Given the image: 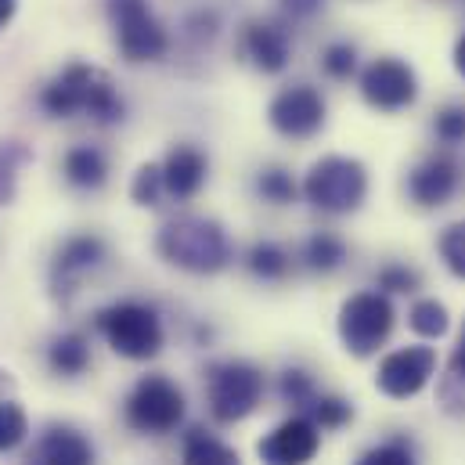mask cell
I'll use <instances>...</instances> for the list:
<instances>
[{"instance_id": "8d00e7d4", "label": "cell", "mask_w": 465, "mask_h": 465, "mask_svg": "<svg viewBox=\"0 0 465 465\" xmlns=\"http://www.w3.org/2000/svg\"><path fill=\"white\" fill-rule=\"evenodd\" d=\"M15 7H18V0H0V29L15 18Z\"/></svg>"}, {"instance_id": "603a6c76", "label": "cell", "mask_w": 465, "mask_h": 465, "mask_svg": "<svg viewBox=\"0 0 465 465\" xmlns=\"http://www.w3.org/2000/svg\"><path fill=\"white\" fill-rule=\"evenodd\" d=\"M343 260H347V242L329 232L311 234L307 245H303V263L311 271H318V274H329V271L343 267Z\"/></svg>"}, {"instance_id": "8992f818", "label": "cell", "mask_w": 465, "mask_h": 465, "mask_svg": "<svg viewBox=\"0 0 465 465\" xmlns=\"http://www.w3.org/2000/svg\"><path fill=\"white\" fill-rule=\"evenodd\" d=\"M109 18H113V33H116L119 54L130 65H144V62H159L170 51V33L163 29V22L152 15L148 0H109Z\"/></svg>"}, {"instance_id": "6da1fadb", "label": "cell", "mask_w": 465, "mask_h": 465, "mask_svg": "<svg viewBox=\"0 0 465 465\" xmlns=\"http://www.w3.org/2000/svg\"><path fill=\"white\" fill-rule=\"evenodd\" d=\"M40 105H44V113L51 119L87 116L94 119V123H102V126L123 123V116H126V105L119 98L113 76L94 69V65H84V62L65 65L40 91Z\"/></svg>"}, {"instance_id": "d6a6232c", "label": "cell", "mask_w": 465, "mask_h": 465, "mask_svg": "<svg viewBox=\"0 0 465 465\" xmlns=\"http://www.w3.org/2000/svg\"><path fill=\"white\" fill-rule=\"evenodd\" d=\"M433 134H437V141L448 144V148L462 144L465 141V109L462 105H448V109H440L437 119H433Z\"/></svg>"}, {"instance_id": "83f0119b", "label": "cell", "mask_w": 465, "mask_h": 465, "mask_svg": "<svg viewBox=\"0 0 465 465\" xmlns=\"http://www.w3.org/2000/svg\"><path fill=\"white\" fill-rule=\"evenodd\" d=\"M163 195H166V181H163V166H155V163H144L137 173H134V184H130V199L137 203V206H159L163 203Z\"/></svg>"}, {"instance_id": "4316f807", "label": "cell", "mask_w": 465, "mask_h": 465, "mask_svg": "<svg viewBox=\"0 0 465 465\" xmlns=\"http://www.w3.org/2000/svg\"><path fill=\"white\" fill-rule=\"evenodd\" d=\"M307 415L314 419L318 430H343L350 419H353V408H350L343 397H329V393H314V401L307 404Z\"/></svg>"}, {"instance_id": "e575fe53", "label": "cell", "mask_w": 465, "mask_h": 465, "mask_svg": "<svg viewBox=\"0 0 465 465\" xmlns=\"http://www.w3.org/2000/svg\"><path fill=\"white\" fill-rule=\"evenodd\" d=\"M357 465H415V455H411L408 444L390 440V444H379V448H371L368 455H361Z\"/></svg>"}, {"instance_id": "277c9868", "label": "cell", "mask_w": 465, "mask_h": 465, "mask_svg": "<svg viewBox=\"0 0 465 465\" xmlns=\"http://www.w3.org/2000/svg\"><path fill=\"white\" fill-rule=\"evenodd\" d=\"M94 325L105 336V343L113 347V353L126 357V361H152L166 340L155 307L137 303V300H123V303L98 311Z\"/></svg>"}, {"instance_id": "30bf717a", "label": "cell", "mask_w": 465, "mask_h": 465, "mask_svg": "<svg viewBox=\"0 0 465 465\" xmlns=\"http://www.w3.org/2000/svg\"><path fill=\"white\" fill-rule=\"evenodd\" d=\"M433 371H437V350L401 347L379 361L375 386H379V393H386L390 401H411V397H419V393L430 386Z\"/></svg>"}, {"instance_id": "f546056e", "label": "cell", "mask_w": 465, "mask_h": 465, "mask_svg": "<svg viewBox=\"0 0 465 465\" xmlns=\"http://www.w3.org/2000/svg\"><path fill=\"white\" fill-rule=\"evenodd\" d=\"M437 249H440L444 267H448L455 278H462L465 282V221L448 224L444 234H440V242H437Z\"/></svg>"}, {"instance_id": "9a60e30c", "label": "cell", "mask_w": 465, "mask_h": 465, "mask_svg": "<svg viewBox=\"0 0 465 465\" xmlns=\"http://www.w3.org/2000/svg\"><path fill=\"white\" fill-rule=\"evenodd\" d=\"M242 58L256 69V73H282L292 58V44H289V33L274 22H249L242 29Z\"/></svg>"}, {"instance_id": "5b68a950", "label": "cell", "mask_w": 465, "mask_h": 465, "mask_svg": "<svg viewBox=\"0 0 465 465\" xmlns=\"http://www.w3.org/2000/svg\"><path fill=\"white\" fill-rule=\"evenodd\" d=\"M263 397V371L249 361H221L206 375V401L217 422H242Z\"/></svg>"}, {"instance_id": "8fae6325", "label": "cell", "mask_w": 465, "mask_h": 465, "mask_svg": "<svg viewBox=\"0 0 465 465\" xmlns=\"http://www.w3.org/2000/svg\"><path fill=\"white\" fill-rule=\"evenodd\" d=\"M325 98L322 91H314L311 84H292L285 91L274 94V102L267 105L271 126L289 137V141H307L325 126Z\"/></svg>"}, {"instance_id": "1f68e13d", "label": "cell", "mask_w": 465, "mask_h": 465, "mask_svg": "<svg viewBox=\"0 0 465 465\" xmlns=\"http://www.w3.org/2000/svg\"><path fill=\"white\" fill-rule=\"evenodd\" d=\"M278 393H282V401L285 404H296V408H307L311 401H314V382H311V375L307 371H300V368H289L285 375H282V382H278Z\"/></svg>"}, {"instance_id": "484cf974", "label": "cell", "mask_w": 465, "mask_h": 465, "mask_svg": "<svg viewBox=\"0 0 465 465\" xmlns=\"http://www.w3.org/2000/svg\"><path fill=\"white\" fill-rule=\"evenodd\" d=\"M33 159L22 141H0V206H7L18 192V170Z\"/></svg>"}, {"instance_id": "74e56055", "label": "cell", "mask_w": 465, "mask_h": 465, "mask_svg": "<svg viewBox=\"0 0 465 465\" xmlns=\"http://www.w3.org/2000/svg\"><path fill=\"white\" fill-rule=\"evenodd\" d=\"M455 69H459V76L465 80V36L455 44Z\"/></svg>"}, {"instance_id": "e0dca14e", "label": "cell", "mask_w": 465, "mask_h": 465, "mask_svg": "<svg viewBox=\"0 0 465 465\" xmlns=\"http://www.w3.org/2000/svg\"><path fill=\"white\" fill-rule=\"evenodd\" d=\"M25 465H94L91 440L73 426H51L29 451Z\"/></svg>"}, {"instance_id": "4fadbf2b", "label": "cell", "mask_w": 465, "mask_h": 465, "mask_svg": "<svg viewBox=\"0 0 465 465\" xmlns=\"http://www.w3.org/2000/svg\"><path fill=\"white\" fill-rule=\"evenodd\" d=\"M102 260H105V242L98 234H73L69 242H62V249L54 252V263H51L54 296L69 300L76 292V285L84 282V274L102 267Z\"/></svg>"}, {"instance_id": "7402d4cb", "label": "cell", "mask_w": 465, "mask_h": 465, "mask_svg": "<svg viewBox=\"0 0 465 465\" xmlns=\"http://www.w3.org/2000/svg\"><path fill=\"white\" fill-rule=\"evenodd\" d=\"M245 267L260 282H282L289 274V252L278 242H256L245 252Z\"/></svg>"}, {"instance_id": "7c38bea8", "label": "cell", "mask_w": 465, "mask_h": 465, "mask_svg": "<svg viewBox=\"0 0 465 465\" xmlns=\"http://www.w3.org/2000/svg\"><path fill=\"white\" fill-rule=\"evenodd\" d=\"M318 448H322V430L314 426V419L292 415L260 440L256 455L263 465H307L318 455Z\"/></svg>"}, {"instance_id": "d6986e66", "label": "cell", "mask_w": 465, "mask_h": 465, "mask_svg": "<svg viewBox=\"0 0 465 465\" xmlns=\"http://www.w3.org/2000/svg\"><path fill=\"white\" fill-rule=\"evenodd\" d=\"M47 364L54 375L62 379H76L91 368V343L80 336V332H69V336H58L51 347H47Z\"/></svg>"}, {"instance_id": "cb8c5ba5", "label": "cell", "mask_w": 465, "mask_h": 465, "mask_svg": "<svg viewBox=\"0 0 465 465\" xmlns=\"http://www.w3.org/2000/svg\"><path fill=\"white\" fill-rule=\"evenodd\" d=\"M408 325L422 340H440L451 329V314L440 300H415V307L408 311Z\"/></svg>"}, {"instance_id": "ac0fdd59", "label": "cell", "mask_w": 465, "mask_h": 465, "mask_svg": "<svg viewBox=\"0 0 465 465\" xmlns=\"http://www.w3.org/2000/svg\"><path fill=\"white\" fill-rule=\"evenodd\" d=\"M62 170H65V181H69L73 188H80V192H98V188L109 181V159H105V152L94 148V144H76V148H69Z\"/></svg>"}, {"instance_id": "f1b7e54d", "label": "cell", "mask_w": 465, "mask_h": 465, "mask_svg": "<svg viewBox=\"0 0 465 465\" xmlns=\"http://www.w3.org/2000/svg\"><path fill=\"white\" fill-rule=\"evenodd\" d=\"M322 73L329 76V80H350V76H357V47L347 44V40H336V44H329L325 51H322Z\"/></svg>"}, {"instance_id": "2e32d148", "label": "cell", "mask_w": 465, "mask_h": 465, "mask_svg": "<svg viewBox=\"0 0 465 465\" xmlns=\"http://www.w3.org/2000/svg\"><path fill=\"white\" fill-rule=\"evenodd\" d=\"M210 173V159L203 148L195 144H173L163 159V181H166V195L188 203L199 195V188L206 184Z\"/></svg>"}, {"instance_id": "ffe728a7", "label": "cell", "mask_w": 465, "mask_h": 465, "mask_svg": "<svg viewBox=\"0 0 465 465\" xmlns=\"http://www.w3.org/2000/svg\"><path fill=\"white\" fill-rule=\"evenodd\" d=\"M437 397H440V408L448 415H465V325L462 336H459V347L448 361V371L437 386Z\"/></svg>"}, {"instance_id": "9c48e42d", "label": "cell", "mask_w": 465, "mask_h": 465, "mask_svg": "<svg viewBox=\"0 0 465 465\" xmlns=\"http://www.w3.org/2000/svg\"><path fill=\"white\" fill-rule=\"evenodd\" d=\"M361 98L375 109V113H401V109H411L415 98H419V76L408 62L393 58V54H382V58H371L364 69H361Z\"/></svg>"}, {"instance_id": "4dcf8cb0", "label": "cell", "mask_w": 465, "mask_h": 465, "mask_svg": "<svg viewBox=\"0 0 465 465\" xmlns=\"http://www.w3.org/2000/svg\"><path fill=\"white\" fill-rule=\"evenodd\" d=\"M29 433V422H25V411L15 404V401H0V451H11L25 440Z\"/></svg>"}, {"instance_id": "ba28073f", "label": "cell", "mask_w": 465, "mask_h": 465, "mask_svg": "<svg viewBox=\"0 0 465 465\" xmlns=\"http://www.w3.org/2000/svg\"><path fill=\"white\" fill-rule=\"evenodd\" d=\"M126 426L148 437L173 433L184 422V393L166 375H144L126 397Z\"/></svg>"}, {"instance_id": "d4e9b609", "label": "cell", "mask_w": 465, "mask_h": 465, "mask_svg": "<svg viewBox=\"0 0 465 465\" xmlns=\"http://www.w3.org/2000/svg\"><path fill=\"white\" fill-rule=\"evenodd\" d=\"M256 192H260V199L271 203V206H292V203L300 199V184H296L292 173L282 170V166H267V170H260V177H256Z\"/></svg>"}, {"instance_id": "836d02e7", "label": "cell", "mask_w": 465, "mask_h": 465, "mask_svg": "<svg viewBox=\"0 0 465 465\" xmlns=\"http://www.w3.org/2000/svg\"><path fill=\"white\" fill-rule=\"evenodd\" d=\"M379 292H415L419 289V271L404 267V263H386L375 278Z\"/></svg>"}, {"instance_id": "44dd1931", "label": "cell", "mask_w": 465, "mask_h": 465, "mask_svg": "<svg viewBox=\"0 0 465 465\" xmlns=\"http://www.w3.org/2000/svg\"><path fill=\"white\" fill-rule=\"evenodd\" d=\"M184 465H242V459L234 448L210 437L206 430H192L184 440Z\"/></svg>"}, {"instance_id": "52a82bcc", "label": "cell", "mask_w": 465, "mask_h": 465, "mask_svg": "<svg viewBox=\"0 0 465 465\" xmlns=\"http://www.w3.org/2000/svg\"><path fill=\"white\" fill-rule=\"evenodd\" d=\"M393 303L386 292H353L340 307V340L353 357H371L393 332Z\"/></svg>"}, {"instance_id": "d590c367", "label": "cell", "mask_w": 465, "mask_h": 465, "mask_svg": "<svg viewBox=\"0 0 465 465\" xmlns=\"http://www.w3.org/2000/svg\"><path fill=\"white\" fill-rule=\"evenodd\" d=\"M322 7H325V0H282V11H285L289 18H296V22L314 18Z\"/></svg>"}, {"instance_id": "7a4b0ae2", "label": "cell", "mask_w": 465, "mask_h": 465, "mask_svg": "<svg viewBox=\"0 0 465 465\" xmlns=\"http://www.w3.org/2000/svg\"><path fill=\"white\" fill-rule=\"evenodd\" d=\"M155 249L166 263L188 274H221L234 256L228 232L206 217H173L170 224H163Z\"/></svg>"}, {"instance_id": "3957f363", "label": "cell", "mask_w": 465, "mask_h": 465, "mask_svg": "<svg viewBox=\"0 0 465 465\" xmlns=\"http://www.w3.org/2000/svg\"><path fill=\"white\" fill-rule=\"evenodd\" d=\"M303 199L332 217H343L361 210L368 199V170L361 159L350 155H325L318 159L303 177Z\"/></svg>"}, {"instance_id": "5bb4252c", "label": "cell", "mask_w": 465, "mask_h": 465, "mask_svg": "<svg viewBox=\"0 0 465 465\" xmlns=\"http://www.w3.org/2000/svg\"><path fill=\"white\" fill-rule=\"evenodd\" d=\"M459 192V163L451 155H430L408 173V195L419 210H440Z\"/></svg>"}]
</instances>
